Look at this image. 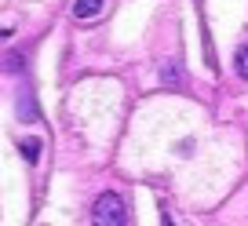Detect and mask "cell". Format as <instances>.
<instances>
[{"instance_id":"6da1fadb","label":"cell","mask_w":248,"mask_h":226,"mask_svg":"<svg viewBox=\"0 0 248 226\" xmlns=\"http://www.w3.org/2000/svg\"><path fill=\"white\" fill-rule=\"evenodd\" d=\"M128 211H124V201L117 194H102L92 208V223L95 226H124Z\"/></svg>"},{"instance_id":"7a4b0ae2","label":"cell","mask_w":248,"mask_h":226,"mask_svg":"<svg viewBox=\"0 0 248 226\" xmlns=\"http://www.w3.org/2000/svg\"><path fill=\"white\" fill-rule=\"evenodd\" d=\"M102 4H106V0H77V4H73V15L77 18H95L102 11Z\"/></svg>"},{"instance_id":"3957f363","label":"cell","mask_w":248,"mask_h":226,"mask_svg":"<svg viewBox=\"0 0 248 226\" xmlns=\"http://www.w3.org/2000/svg\"><path fill=\"white\" fill-rule=\"evenodd\" d=\"M18 150H22V157H26L30 164L40 161V142H37V139H18Z\"/></svg>"},{"instance_id":"277c9868","label":"cell","mask_w":248,"mask_h":226,"mask_svg":"<svg viewBox=\"0 0 248 226\" xmlns=\"http://www.w3.org/2000/svg\"><path fill=\"white\" fill-rule=\"evenodd\" d=\"M18 117H22V121H33V117H37V109H33V102H30V91L18 95Z\"/></svg>"},{"instance_id":"5b68a950","label":"cell","mask_w":248,"mask_h":226,"mask_svg":"<svg viewBox=\"0 0 248 226\" xmlns=\"http://www.w3.org/2000/svg\"><path fill=\"white\" fill-rule=\"evenodd\" d=\"M237 73L248 80V47H241V51H237Z\"/></svg>"}]
</instances>
